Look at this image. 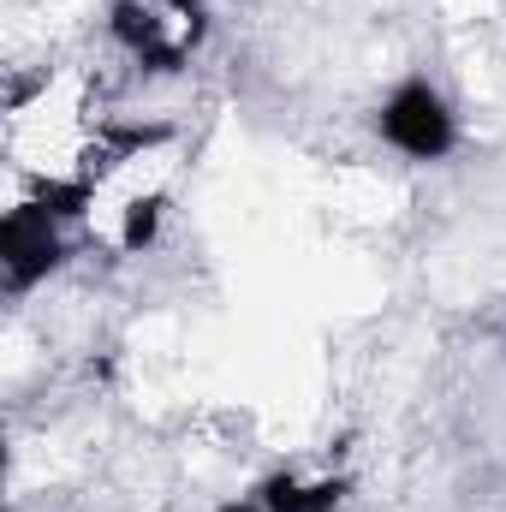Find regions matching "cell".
Instances as JSON below:
<instances>
[{
	"instance_id": "2",
	"label": "cell",
	"mask_w": 506,
	"mask_h": 512,
	"mask_svg": "<svg viewBox=\"0 0 506 512\" xmlns=\"http://www.w3.org/2000/svg\"><path fill=\"white\" fill-rule=\"evenodd\" d=\"M221 512H262V501H227Z\"/></svg>"
},
{
	"instance_id": "1",
	"label": "cell",
	"mask_w": 506,
	"mask_h": 512,
	"mask_svg": "<svg viewBox=\"0 0 506 512\" xmlns=\"http://www.w3.org/2000/svg\"><path fill=\"white\" fill-rule=\"evenodd\" d=\"M376 137L405 155V161H441L453 143H459V126H453V108L441 102V90H429L423 78L399 84L376 114Z\"/></svg>"
}]
</instances>
